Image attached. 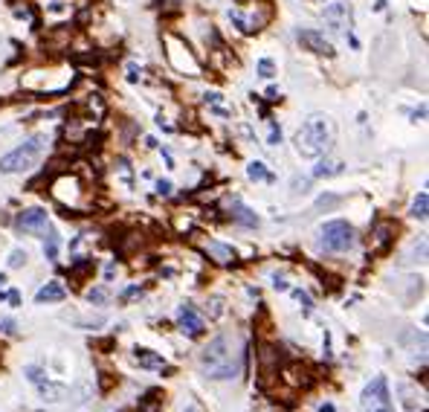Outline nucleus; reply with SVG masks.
Here are the masks:
<instances>
[{
	"instance_id": "1",
	"label": "nucleus",
	"mask_w": 429,
	"mask_h": 412,
	"mask_svg": "<svg viewBox=\"0 0 429 412\" xmlns=\"http://www.w3.org/2000/svg\"><path fill=\"white\" fill-rule=\"evenodd\" d=\"M200 363H203L206 377H212V380H232V377H238V372H241L238 340L232 334H218L200 351Z\"/></svg>"
},
{
	"instance_id": "2",
	"label": "nucleus",
	"mask_w": 429,
	"mask_h": 412,
	"mask_svg": "<svg viewBox=\"0 0 429 412\" xmlns=\"http://www.w3.org/2000/svg\"><path fill=\"white\" fill-rule=\"evenodd\" d=\"M293 143H296L299 157H304V160H316V157H322V154L331 148V125H328V119L325 117H311L299 131H296Z\"/></svg>"
},
{
	"instance_id": "3",
	"label": "nucleus",
	"mask_w": 429,
	"mask_h": 412,
	"mask_svg": "<svg viewBox=\"0 0 429 412\" xmlns=\"http://www.w3.org/2000/svg\"><path fill=\"white\" fill-rule=\"evenodd\" d=\"M41 151H44V140H41V136H32V140H27L23 145H18L15 151L0 157V171H3V174H15V171L32 169L38 163V157H41Z\"/></svg>"
},
{
	"instance_id": "4",
	"label": "nucleus",
	"mask_w": 429,
	"mask_h": 412,
	"mask_svg": "<svg viewBox=\"0 0 429 412\" xmlns=\"http://www.w3.org/2000/svg\"><path fill=\"white\" fill-rule=\"evenodd\" d=\"M357 244V230L348 221H328L319 230V247L328 253H345Z\"/></svg>"
},
{
	"instance_id": "5",
	"label": "nucleus",
	"mask_w": 429,
	"mask_h": 412,
	"mask_svg": "<svg viewBox=\"0 0 429 412\" xmlns=\"http://www.w3.org/2000/svg\"><path fill=\"white\" fill-rule=\"evenodd\" d=\"M162 41H165V58H169V64L174 70L183 73V76H200V64H197V58L192 55V50H188V44L183 38L165 32Z\"/></svg>"
},
{
	"instance_id": "6",
	"label": "nucleus",
	"mask_w": 429,
	"mask_h": 412,
	"mask_svg": "<svg viewBox=\"0 0 429 412\" xmlns=\"http://www.w3.org/2000/svg\"><path fill=\"white\" fill-rule=\"evenodd\" d=\"M360 406H363V412H394L392 395H389V380L374 377L360 395Z\"/></svg>"
},
{
	"instance_id": "7",
	"label": "nucleus",
	"mask_w": 429,
	"mask_h": 412,
	"mask_svg": "<svg viewBox=\"0 0 429 412\" xmlns=\"http://www.w3.org/2000/svg\"><path fill=\"white\" fill-rule=\"evenodd\" d=\"M351 20H354V9L345 0H337L325 9V24L333 29V32H351Z\"/></svg>"
},
{
	"instance_id": "8",
	"label": "nucleus",
	"mask_w": 429,
	"mask_h": 412,
	"mask_svg": "<svg viewBox=\"0 0 429 412\" xmlns=\"http://www.w3.org/2000/svg\"><path fill=\"white\" fill-rule=\"evenodd\" d=\"M15 226H18L20 233H32V235H41L46 233V226H50V218H46L44 209H23L18 218H15Z\"/></svg>"
},
{
	"instance_id": "9",
	"label": "nucleus",
	"mask_w": 429,
	"mask_h": 412,
	"mask_svg": "<svg viewBox=\"0 0 429 412\" xmlns=\"http://www.w3.org/2000/svg\"><path fill=\"white\" fill-rule=\"evenodd\" d=\"M299 44L316 55H333V44L316 29H299Z\"/></svg>"
},
{
	"instance_id": "10",
	"label": "nucleus",
	"mask_w": 429,
	"mask_h": 412,
	"mask_svg": "<svg viewBox=\"0 0 429 412\" xmlns=\"http://www.w3.org/2000/svg\"><path fill=\"white\" fill-rule=\"evenodd\" d=\"M177 325H180V331L188 334V337H197V334H203V319H200V314H197L192 305H180V311H177Z\"/></svg>"
},
{
	"instance_id": "11",
	"label": "nucleus",
	"mask_w": 429,
	"mask_h": 412,
	"mask_svg": "<svg viewBox=\"0 0 429 412\" xmlns=\"http://www.w3.org/2000/svg\"><path fill=\"white\" fill-rule=\"evenodd\" d=\"M64 296H67V290H64V285H61V282H46V285L35 293V302H38V305L64 302Z\"/></svg>"
},
{
	"instance_id": "12",
	"label": "nucleus",
	"mask_w": 429,
	"mask_h": 412,
	"mask_svg": "<svg viewBox=\"0 0 429 412\" xmlns=\"http://www.w3.org/2000/svg\"><path fill=\"white\" fill-rule=\"evenodd\" d=\"M134 357H136V363L145 366V369H162V357L154 354V351H148V349H136Z\"/></svg>"
},
{
	"instance_id": "13",
	"label": "nucleus",
	"mask_w": 429,
	"mask_h": 412,
	"mask_svg": "<svg viewBox=\"0 0 429 412\" xmlns=\"http://www.w3.org/2000/svg\"><path fill=\"white\" fill-rule=\"evenodd\" d=\"M426 209H429V195L426 192H418V197L412 200V218L426 221Z\"/></svg>"
},
{
	"instance_id": "14",
	"label": "nucleus",
	"mask_w": 429,
	"mask_h": 412,
	"mask_svg": "<svg viewBox=\"0 0 429 412\" xmlns=\"http://www.w3.org/2000/svg\"><path fill=\"white\" fill-rule=\"evenodd\" d=\"M342 171V163H319L313 169V177H331V174H340Z\"/></svg>"
},
{
	"instance_id": "15",
	"label": "nucleus",
	"mask_w": 429,
	"mask_h": 412,
	"mask_svg": "<svg viewBox=\"0 0 429 412\" xmlns=\"http://www.w3.org/2000/svg\"><path fill=\"white\" fill-rule=\"evenodd\" d=\"M44 256H46V259H55V256H58V235H55V233H46Z\"/></svg>"
},
{
	"instance_id": "16",
	"label": "nucleus",
	"mask_w": 429,
	"mask_h": 412,
	"mask_svg": "<svg viewBox=\"0 0 429 412\" xmlns=\"http://www.w3.org/2000/svg\"><path fill=\"white\" fill-rule=\"evenodd\" d=\"M247 174H250L252 180H270L267 169H264V163H250V169H247Z\"/></svg>"
},
{
	"instance_id": "17",
	"label": "nucleus",
	"mask_w": 429,
	"mask_h": 412,
	"mask_svg": "<svg viewBox=\"0 0 429 412\" xmlns=\"http://www.w3.org/2000/svg\"><path fill=\"white\" fill-rule=\"evenodd\" d=\"M258 76L261 79H273V76H276V64L270 61V58H261L258 61Z\"/></svg>"
},
{
	"instance_id": "18",
	"label": "nucleus",
	"mask_w": 429,
	"mask_h": 412,
	"mask_svg": "<svg viewBox=\"0 0 429 412\" xmlns=\"http://www.w3.org/2000/svg\"><path fill=\"white\" fill-rule=\"evenodd\" d=\"M212 247V253L218 256V261H229V259H235V253L229 250V247H224V244H209Z\"/></svg>"
},
{
	"instance_id": "19",
	"label": "nucleus",
	"mask_w": 429,
	"mask_h": 412,
	"mask_svg": "<svg viewBox=\"0 0 429 412\" xmlns=\"http://www.w3.org/2000/svg\"><path fill=\"white\" fill-rule=\"evenodd\" d=\"M27 377H29V380H32V383H44V380H46V375H44V372H41V369H38V366H27Z\"/></svg>"
},
{
	"instance_id": "20",
	"label": "nucleus",
	"mask_w": 429,
	"mask_h": 412,
	"mask_svg": "<svg viewBox=\"0 0 429 412\" xmlns=\"http://www.w3.org/2000/svg\"><path fill=\"white\" fill-rule=\"evenodd\" d=\"M27 261V250H12V256H9V267H20Z\"/></svg>"
},
{
	"instance_id": "21",
	"label": "nucleus",
	"mask_w": 429,
	"mask_h": 412,
	"mask_svg": "<svg viewBox=\"0 0 429 412\" xmlns=\"http://www.w3.org/2000/svg\"><path fill=\"white\" fill-rule=\"evenodd\" d=\"M247 212H250V209H244V206H241V209H235V218H238V221H244V224H258V218H255V215H247Z\"/></svg>"
},
{
	"instance_id": "22",
	"label": "nucleus",
	"mask_w": 429,
	"mask_h": 412,
	"mask_svg": "<svg viewBox=\"0 0 429 412\" xmlns=\"http://www.w3.org/2000/svg\"><path fill=\"white\" fill-rule=\"evenodd\" d=\"M105 299H107V290H105V287H93V290L87 293V302H105Z\"/></svg>"
},
{
	"instance_id": "23",
	"label": "nucleus",
	"mask_w": 429,
	"mask_h": 412,
	"mask_svg": "<svg viewBox=\"0 0 429 412\" xmlns=\"http://www.w3.org/2000/svg\"><path fill=\"white\" fill-rule=\"evenodd\" d=\"M15 328H18V325H15V319H9V316H0V331H3V334H15Z\"/></svg>"
},
{
	"instance_id": "24",
	"label": "nucleus",
	"mask_w": 429,
	"mask_h": 412,
	"mask_svg": "<svg viewBox=\"0 0 429 412\" xmlns=\"http://www.w3.org/2000/svg\"><path fill=\"white\" fill-rule=\"evenodd\" d=\"M157 192H160V195H171V183L169 180H160V183H157Z\"/></svg>"
},
{
	"instance_id": "25",
	"label": "nucleus",
	"mask_w": 429,
	"mask_h": 412,
	"mask_svg": "<svg viewBox=\"0 0 429 412\" xmlns=\"http://www.w3.org/2000/svg\"><path fill=\"white\" fill-rule=\"evenodd\" d=\"M3 296H6L12 305H20V293H18V290H9V293H3Z\"/></svg>"
},
{
	"instance_id": "26",
	"label": "nucleus",
	"mask_w": 429,
	"mask_h": 412,
	"mask_svg": "<svg viewBox=\"0 0 429 412\" xmlns=\"http://www.w3.org/2000/svg\"><path fill=\"white\" fill-rule=\"evenodd\" d=\"M206 102H209V105H218V102H221V93H206Z\"/></svg>"
},
{
	"instance_id": "27",
	"label": "nucleus",
	"mask_w": 429,
	"mask_h": 412,
	"mask_svg": "<svg viewBox=\"0 0 429 412\" xmlns=\"http://www.w3.org/2000/svg\"><path fill=\"white\" fill-rule=\"evenodd\" d=\"M278 140H281V131H278V128H273V131H270V145H276Z\"/></svg>"
},
{
	"instance_id": "28",
	"label": "nucleus",
	"mask_w": 429,
	"mask_h": 412,
	"mask_svg": "<svg viewBox=\"0 0 429 412\" xmlns=\"http://www.w3.org/2000/svg\"><path fill=\"white\" fill-rule=\"evenodd\" d=\"M319 412H333V403H322Z\"/></svg>"
},
{
	"instance_id": "29",
	"label": "nucleus",
	"mask_w": 429,
	"mask_h": 412,
	"mask_svg": "<svg viewBox=\"0 0 429 412\" xmlns=\"http://www.w3.org/2000/svg\"><path fill=\"white\" fill-rule=\"evenodd\" d=\"M3 282H6V276H3V273H0V285H3Z\"/></svg>"
},
{
	"instance_id": "30",
	"label": "nucleus",
	"mask_w": 429,
	"mask_h": 412,
	"mask_svg": "<svg viewBox=\"0 0 429 412\" xmlns=\"http://www.w3.org/2000/svg\"><path fill=\"white\" fill-rule=\"evenodd\" d=\"M188 412H192V409H188Z\"/></svg>"
}]
</instances>
